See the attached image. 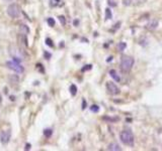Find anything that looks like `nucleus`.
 <instances>
[{"instance_id":"obj_1","label":"nucleus","mask_w":162,"mask_h":151,"mask_svg":"<svg viewBox=\"0 0 162 151\" xmlns=\"http://www.w3.org/2000/svg\"><path fill=\"white\" fill-rule=\"evenodd\" d=\"M120 139L122 141V143L125 144V145H128V146H131L133 147L134 146V142H135V137L134 134L131 130H123L120 133Z\"/></svg>"},{"instance_id":"obj_2","label":"nucleus","mask_w":162,"mask_h":151,"mask_svg":"<svg viewBox=\"0 0 162 151\" xmlns=\"http://www.w3.org/2000/svg\"><path fill=\"white\" fill-rule=\"evenodd\" d=\"M134 58L129 56H123L121 58V68L125 73H129L134 66Z\"/></svg>"},{"instance_id":"obj_3","label":"nucleus","mask_w":162,"mask_h":151,"mask_svg":"<svg viewBox=\"0 0 162 151\" xmlns=\"http://www.w3.org/2000/svg\"><path fill=\"white\" fill-rule=\"evenodd\" d=\"M9 52L11 54V57H12V59H13V62H18L20 63L21 61L23 59L24 57V52L22 49L20 48H17L15 47H11L9 48Z\"/></svg>"},{"instance_id":"obj_4","label":"nucleus","mask_w":162,"mask_h":151,"mask_svg":"<svg viewBox=\"0 0 162 151\" xmlns=\"http://www.w3.org/2000/svg\"><path fill=\"white\" fill-rule=\"evenodd\" d=\"M20 7L17 5V4H10L9 6L7 7V14L12 18H17L20 15Z\"/></svg>"},{"instance_id":"obj_5","label":"nucleus","mask_w":162,"mask_h":151,"mask_svg":"<svg viewBox=\"0 0 162 151\" xmlns=\"http://www.w3.org/2000/svg\"><path fill=\"white\" fill-rule=\"evenodd\" d=\"M6 66L8 68L14 71L15 73H18V74H21V73L24 72V68L22 67L20 63L18 62H6Z\"/></svg>"},{"instance_id":"obj_6","label":"nucleus","mask_w":162,"mask_h":151,"mask_svg":"<svg viewBox=\"0 0 162 151\" xmlns=\"http://www.w3.org/2000/svg\"><path fill=\"white\" fill-rule=\"evenodd\" d=\"M106 90H107V92H109V94H110V95L116 96V95L120 94L119 87L115 83H112V82H107L106 83Z\"/></svg>"},{"instance_id":"obj_7","label":"nucleus","mask_w":162,"mask_h":151,"mask_svg":"<svg viewBox=\"0 0 162 151\" xmlns=\"http://www.w3.org/2000/svg\"><path fill=\"white\" fill-rule=\"evenodd\" d=\"M10 136H11L10 130L2 131L1 133H0V141H1V143L2 144H7L10 140Z\"/></svg>"},{"instance_id":"obj_8","label":"nucleus","mask_w":162,"mask_h":151,"mask_svg":"<svg viewBox=\"0 0 162 151\" xmlns=\"http://www.w3.org/2000/svg\"><path fill=\"white\" fill-rule=\"evenodd\" d=\"M17 42H18L19 45L23 47H29V43H28V38H26V35L23 33H20L17 35Z\"/></svg>"},{"instance_id":"obj_9","label":"nucleus","mask_w":162,"mask_h":151,"mask_svg":"<svg viewBox=\"0 0 162 151\" xmlns=\"http://www.w3.org/2000/svg\"><path fill=\"white\" fill-rule=\"evenodd\" d=\"M158 20L157 19H151L148 23L146 24V28L148 29V30H155L156 28H157V26H158Z\"/></svg>"},{"instance_id":"obj_10","label":"nucleus","mask_w":162,"mask_h":151,"mask_svg":"<svg viewBox=\"0 0 162 151\" xmlns=\"http://www.w3.org/2000/svg\"><path fill=\"white\" fill-rule=\"evenodd\" d=\"M110 76L116 82H120V81H121V77H120V75L118 74V72H116V70H110Z\"/></svg>"},{"instance_id":"obj_11","label":"nucleus","mask_w":162,"mask_h":151,"mask_svg":"<svg viewBox=\"0 0 162 151\" xmlns=\"http://www.w3.org/2000/svg\"><path fill=\"white\" fill-rule=\"evenodd\" d=\"M107 150H111V151H120L122 150V148L120 147L119 144L116 143H110L109 146H107Z\"/></svg>"},{"instance_id":"obj_12","label":"nucleus","mask_w":162,"mask_h":151,"mask_svg":"<svg viewBox=\"0 0 162 151\" xmlns=\"http://www.w3.org/2000/svg\"><path fill=\"white\" fill-rule=\"evenodd\" d=\"M102 120L107 121V122H111V123H115V122H118L120 120L119 117H109V116H103L102 117Z\"/></svg>"},{"instance_id":"obj_13","label":"nucleus","mask_w":162,"mask_h":151,"mask_svg":"<svg viewBox=\"0 0 162 151\" xmlns=\"http://www.w3.org/2000/svg\"><path fill=\"white\" fill-rule=\"evenodd\" d=\"M19 28H20V31L23 34H28L29 33V26L28 25H25V24H20L19 26Z\"/></svg>"},{"instance_id":"obj_14","label":"nucleus","mask_w":162,"mask_h":151,"mask_svg":"<svg viewBox=\"0 0 162 151\" xmlns=\"http://www.w3.org/2000/svg\"><path fill=\"white\" fill-rule=\"evenodd\" d=\"M61 0H50V6L51 7H57L59 5H62L63 3H61Z\"/></svg>"},{"instance_id":"obj_15","label":"nucleus","mask_w":162,"mask_h":151,"mask_svg":"<svg viewBox=\"0 0 162 151\" xmlns=\"http://www.w3.org/2000/svg\"><path fill=\"white\" fill-rule=\"evenodd\" d=\"M9 81L11 82L12 84H17L19 82V78L17 76H15V75H12V76L9 77Z\"/></svg>"},{"instance_id":"obj_16","label":"nucleus","mask_w":162,"mask_h":151,"mask_svg":"<svg viewBox=\"0 0 162 151\" xmlns=\"http://www.w3.org/2000/svg\"><path fill=\"white\" fill-rule=\"evenodd\" d=\"M43 133H44L46 138H50V137L53 135V130L52 129H45Z\"/></svg>"},{"instance_id":"obj_17","label":"nucleus","mask_w":162,"mask_h":151,"mask_svg":"<svg viewBox=\"0 0 162 151\" xmlns=\"http://www.w3.org/2000/svg\"><path fill=\"white\" fill-rule=\"evenodd\" d=\"M111 17H112L111 10H110V8H106V9H105V19H106V20H109V19H110Z\"/></svg>"},{"instance_id":"obj_18","label":"nucleus","mask_w":162,"mask_h":151,"mask_svg":"<svg viewBox=\"0 0 162 151\" xmlns=\"http://www.w3.org/2000/svg\"><path fill=\"white\" fill-rule=\"evenodd\" d=\"M70 93H71L72 96H75L76 94H77V87H76L75 85L70 86Z\"/></svg>"},{"instance_id":"obj_19","label":"nucleus","mask_w":162,"mask_h":151,"mask_svg":"<svg viewBox=\"0 0 162 151\" xmlns=\"http://www.w3.org/2000/svg\"><path fill=\"white\" fill-rule=\"evenodd\" d=\"M127 47V43L126 42H119V45H118V48H119V50L120 52H123V50H125V48Z\"/></svg>"},{"instance_id":"obj_20","label":"nucleus","mask_w":162,"mask_h":151,"mask_svg":"<svg viewBox=\"0 0 162 151\" xmlns=\"http://www.w3.org/2000/svg\"><path fill=\"white\" fill-rule=\"evenodd\" d=\"M47 22H48V24L50 25L51 27H54V26H55V24H56L55 19H54V18H52V17L48 18V19H47Z\"/></svg>"},{"instance_id":"obj_21","label":"nucleus","mask_w":162,"mask_h":151,"mask_svg":"<svg viewBox=\"0 0 162 151\" xmlns=\"http://www.w3.org/2000/svg\"><path fill=\"white\" fill-rule=\"evenodd\" d=\"M90 111L93 112V113H97L98 111H99V107H98L97 105H92V106L90 107Z\"/></svg>"},{"instance_id":"obj_22","label":"nucleus","mask_w":162,"mask_h":151,"mask_svg":"<svg viewBox=\"0 0 162 151\" xmlns=\"http://www.w3.org/2000/svg\"><path fill=\"white\" fill-rule=\"evenodd\" d=\"M46 44L48 45V47H54V43H53V40L51 38H46Z\"/></svg>"},{"instance_id":"obj_23","label":"nucleus","mask_w":162,"mask_h":151,"mask_svg":"<svg viewBox=\"0 0 162 151\" xmlns=\"http://www.w3.org/2000/svg\"><path fill=\"white\" fill-rule=\"evenodd\" d=\"M91 68H92V65H86L81 68V72H86V71L91 70Z\"/></svg>"},{"instance_id":"obj_24","label":"nucleus","mask_w":162,"mask_h":151,"mask_svg":"<svg viewBox=\"0 0 162 151\" xmlns=\"http://www.w3.org/2000/svg\"><path fill=\"white\" fill-rule=\"evenodd\" d=\"M133 2V0H123V4L126 6H129V5H131Z\"/></svg>"},{"instance_id":"obj_25","label":"nucleus","mask_w":162,"mask_h":151,"mask_svg":"<svg viewBox=\"0 0 162 151\" xmlns=\"http://www.w3.org/2000/svg\"><path fill=\"white\" fill-rule=\"evenodd\" d=\"M59 20L61 21L62 25H65V24H66V20H65V17L63 16V15H60V16H59Z\"/></svg>"},{"instance_id":"obj_26","label":"nucleus","mask_w":162,"mask_h":151,"mask_svg":"<svg viewBox=\"0 0 162 151\" xmlns=\"http://www.w3.org/2000/svg\"><path fill=\"white\" fill-rule=\"evenodd\" d=\"M44 57H45V58H46V59H50L51 57H52V54L49 53L48 52H44Z\"/></svg>"},{"instance_id":"obj_27","label":"nucleus","mask_w":162,"mask_h":151,"mask_svg":"<svg viewBox=\"0 0 162 151\" xmlns=\"http://www.w3.org/2000/svg\"><path fill=\"white\" fill-rule=\"evenodd\" d=\"M86 106H87V103H86V101L83 99L82 100V110H84L85 108H86Z\"/></svg>"},{"instance_id":"obj_28","label":"nucleus","mask_w":162,"mask_h":151,"mask_svg":"<svg viewBox=\"0 0 162 151\" xmlns=\"http://www.w3.org/2000/svg\"><path fill=\"white\" fill-rule=\"evenodd\" d=\"M114 1H111V0H109V4L110 5H111V6H116V3H112Z\"/></svg>"},{"instance_id":"obj_29","label":"nucleus","mask_w":162,"mask_h":151,"mask_svg":"<svg viewBox=\"0 0 162 151\" xmlns=\"http://www.w3.org/2000/svg\"><path fill=\"white\" fill-rule=\"evenodd\" d=\"M24 149H25V150H29V149H30V144H26Z\"/></svg>"},{"instance_id":"obj_30","label":"nucleus","mask_w":162,"mask_h":151,"mask_svg":"<svg viewBox=\"0 0 162 151\" xmlns=\"http://www.w3.org/2000/svg\"><path fill=\"white\" fill-rule=\"evenodd\" d=\"M112 61V57H107V59H106V62H111Z\"/></svg>"},{"instance_id":"obj_31","label":"nucleus","mask_w":162,"mask_h":151,"mask_svg":"<svg viewBox=\"0 0 162 151\" xmlns=\"http://www.w3.org/2000/svg\"><path fill=\"white\" fill-rule=\"evenodd\" d=\"M78 23H79V21H78V20H75V21H74V25H77Z\"/></svg>"},{"instance_id":"obj_32","label":"nucleus","mask_w":162,"mask_h":151,"mask_svg":"<svg viewBox=\"0 0 162 151\" xmlns=\"http://www.w3.org/2000/svg\"><path fill=\"white\" fill-rule=\"evenodd\" d=\"M0 104H1V96H0Z\"/></svg>"}]
</instances>
